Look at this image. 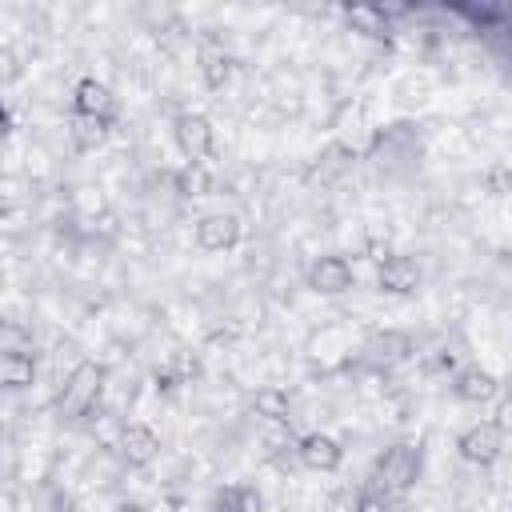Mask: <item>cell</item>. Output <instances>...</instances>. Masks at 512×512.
Returning a JSON list of instances; mask_svg holds the SVG:
<instances>
[{
    "mask_svg": "<svg viewBox=\"0 0 512 512\" xmlns=\"http://www.w3.org/2000/svg\"><path fill=\"white\" fill-rule=\"evenodd\" d=\"M420 476V448L416 444H392L380 460H376V472H372V488L384 492V496H400L416 484Z\"/></svg>",
    "mask_w": 512,
    "mask_h": 512,
    "instance_id": "6da1fadb",
    "label": "cell"
},
{
    "mask_svg": "<svg viewBox=\"0 0 512 512\" xmlns=\"http://www.w3.org/2000/svg\"><path fill=\"white\" fill-rule=\"evenodd\" d=\"M100 388H104V368H100L96 360H80V364L68 372V380H64L56 404H60L64 416H84V412H92V404L100 400Z\"/></svg>",
    "mask_w": 512,
    "mask_h": 512,
    "instance_id": "7a4b0ae2",
    "label": "cell"
},
{
    "mask_svg": "<svg viewBox=\"0 0 512 512\" xmlns=\"http://www.w3.org/2000/svg\"><path fill=\"white\" fill-rule=\"evenodd\" d=\"M456 448H460V456H464L468 464L488 468V464H496V460H500V452H504V432H500V424H496V420H484V424L464 428V432H460V440H456Z\"/></svg>",
    "mask_w": 512,
    "mask_h": 512,
    "instance_id": "3957f363",
    "label": "cell"
},
{
    "mask_svg": "<svg viewBox=\"0 0 512 512\" xmlns=\"http://www.w3.org/2000/svg\"><path fill=\"white\" fill-rule=\"evenodd\" d=\"M116 456H120L128 468L152 464V460L160 456V436H156V428H152V424H140V420L124 424L120 436H116Z\"/></svg>",
    "mask_w": 512,
    "mask_h": 512,
    "instance_id": "277c9868",
    "label": "cell"
},
{
    "mask_svg": "<svg viewBox=\"0 0 512 512\" xmlns=\"http://www.w3.org/2000/svg\"><path fill=\"white\" fill-rule=\"evenodd\" d=\"M172 132H176V144H180V152L188 160H204L216 148V128H212V120L204 112H180Z\"/></svg>",
    "mask_w": 512,
    "mask_h": 512,
    "instance_id": "5b68a950",
    "label": "cell"
},
{
    "mask_svg": "<svg viewBox=\"0 0 512 512\" xmlns=\"http://www.w3.org/2000/svg\"><path fill=\"white\" fill-rule=\"evenodd\" d=\"M352 284H356V272H352V264L344 256H320L308 268V288L320 292V296H340Z\"/></svg>",
    "mask_w": 512,
    "mask_h": 512,
    "instance_id": "8992f818",
    "label": "cell"
},
{
    "mask_svg": "<svg viewBox=\"0 0 512 512\" xmlns=\"http://www.w3.org/2000/svg\"><path fill=\"white\" fill-rule=\"evenodd\" d=\"M296 456L308 472H336L340 460H344V448L328 432H308V436L296 440Z\"/></svg>",
    "mask_w": 512,
    "mask_h": 512,
    "instance_id": "52a82bcc",
    "label": "cell"
},
{
    "mask_svg": "<svg viewBox=\"0 0 512 512\" xmlns=\"http://www.w3.org/2000/svg\"><path fill=\"white\" fill-rule=\"evenodd\" d=\"M72 112H76V116H96V120H108V124H112V116H116V96H112V88H108L104 80L88 76V80H80V84L72 88Z\"/></svg>",
    "mask_w": 512,
    "mask_h": 512,
    "instance_id": "ba28073f",
    "label": "cell"
},
{
    "mask_svg": "<svg viewBox=\"0 0 512 512\" xmlns=\"http://www.w3.org/2000/svg\"><path fill=\"white\" fill-rule=\"evenodd\" d=\"M240 244V220L232 212H212L196 224V248L200 252H228Z\"/></svg>",
    "mask_w": 512,
    "mask_h": 512,
    "instance_id": "9c48e42d",
    "label": "cell"
},
{
    "mask_svg": "<svg viewBox=\"0 0 512 512\" xmlns=\"http://www.w3.org/2000/svg\"><path fill=\"white\" fill-rule=\"evenodd\" d=\"M376 284L388 296H408L420 284V264L412 256H384L380 268H376Z\"/></svg>",
    "mask_w": 512,
    "mask_h": 512,
    "instance_id": "30bf717a",
    "label": "cell"
},
{
    "mask_svg": "<svg viewBox=\"0 0 512 512\" xmlns=\"http://www.w3.org/2000/svg\"><path fill=\"white\" fill-rule=\"evenodd\" d=\"M452 392L464 400V404H484L496 396V376L484 372V368H460L452 376Z\"/></svg>",
    "mask_w": 512,
    "mask_h": 512,
    "instance_id": "8fae6325",
    "label": "cell"
},
{
    "mask_svg": "<svg viewBox=\"0 0 512 512\" xmlns=\"http://www.w3.org/2000/svg\"><path fill=\"white\" fill-rule=\"evenodd\" d=\"M172 184H176L180 196H212V188H216V180H212L204 160H184V168H176Z\"/></svg>",
    "mask_w": 512,
    "mask_h": 512,
    "instance_id": "7c38bea8",
    "label": "cell"
},
{
    "mask_svg": "<svg viewBox=\"0 0 512 512\" xmlns=\"http://www.w3.org/2000/svg\"><path fill=\"white\" fill-rule=\"evenodd\" d=\"M364 352H368L376 364H400V360L412 356V340H408L404 332H380V336L368 340Z\"/></svg>",
    "mask_w": 512,
    "mask_h": 512,
    "instance_id": "4fadbf2b",
    "label": "cell"
},
{
    "mask_svg": "<svg viewBox=\"0 0 512 512\" xmlns=\"http://www.w3.org/2000/svg\"><path fill=\"white\" fill-rule=\"evenodd\" d=\"M200 76L208 88H224V80L232 76V56L220 44H200Z\"/></svg>",
    "mask_w": 512,
    "mask_h": 512,
    "instance_id": "5bb4252c",
    "label": "cell"
},
{
    "mask_svg": "<svg viewBox=\"0 0 512 512\" xmlns=\"http://www.w3.org/2000/svg\"><path fill=\"white\" fill-rule=\"evenodd\" d=\"M252 412L260 416V420H268V424H288V412H292V400H288V392L284 388H260L256 396H252Z\"/></svg>",
    "mask_w": 512,
    "mask_h": 512,
    "instance_id": "9a60e30c",
    "label": "cell"
},
{
    "mask_svg": "<svg viewBox=\"0 0 512 512\" xmlns=\"http://www.w3.org/2000/svg\"><path fill=\"white\" fill-rule=\"evenodd\" d=\"M108 136V120H96V116H72L68 124V140L76 152H92L96 144H104Z\"/></svg>",
    "mask_w": 512,
    "mask_h": 512,
    "instance_id": "2e32d148",
    "label": "cell"
},
{
    "mask_svg": "<svg viewBox=\"0 0 512 512\" xmlns=\"http://www.w3.org/2000/svg\"><path fill=\"white\" fill-rule=\"evenodd\" d=\"M0 380L4 388H28L36 380V360L32 352H4L0 360Z\"/></svg>",
    "mask_w": 512,
    "mask_h": 512,
    "instance_id": "e0dca14e",
    "label": "cell"
},
{
    "mask_svg": "<svg viewBox=\"0 0 512 512\" xmlns=\"http://www.w3.org/2000/svg\"><path fill=\"white\" fill-rule=\"evenodd\" d=\"M212 512H252V488H244V484H224V488H216Z\"/></svg>",
    "mask_w": 512,
    "mask_h": 512,
    "instance_id": "ac0fdd59",
    "label": "cell"
},
{
    "mask_svg": "<svg viewBox=\"0 0 512 512\" xmlns=\"http://www.w3.org/2000/svg\"><path fill=\"white\" fill-rule=\"evenodd\" d=\"M484 188L496 192V196H500V192H512V168H504V164L488 168V172H484Z\"/></svg>",
    "mask_w": 512,
    "mask_h": 512,
    "instance_id": "d6986e66",
    "label": "cell"
},
{
    "mask_svg": "<svg viewBox=\"0 0 512 512\" xmlns=\"http://www.w3.org/2000/svg\"><path fill=\"white\" fill-rule=\"evenodd\" d=\"M352 512H388V496H384V492H376V488H364V492L356 496Z\"/></svg>",
    "mask_w": 512,
    "mask_h": 512,
    "instance_id": "ffe728a7",
    "label": "cell"
},
{
    "mask_svg": "<svg viewBox=\"0 0 512 512\" xmlns=\"http://www.w3.org/2000/svg\"><path fill=\"white\" fill-rule=\"evenodd\" d=\"M492 420L500 424V432H504V436H512V392L496 404V416H492Z\"/></svg>",
    "mask_w": 512,
    "mask_h": 512,
    "instance_id": "44dd1931",
    "label": "cell"
},
{
    "mask_svg": "<svg viewBox=\"0 0 512 512\" xmlns=\"http://www.w3.org/2000/svg\"><path fill=\"white\" fill-rule=\"evenodd\" d=\"M116 512H144V508H140V504H120Z\"/></svg>",
    "mask_w": 512,
    "mask_h": 512,
    "instance_id": "7402d4cb",
    "label": "cell"
}]
</instances>
